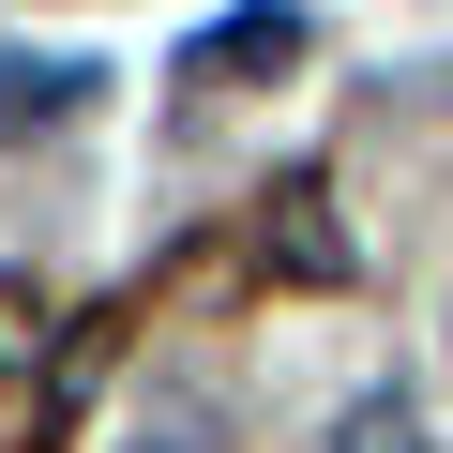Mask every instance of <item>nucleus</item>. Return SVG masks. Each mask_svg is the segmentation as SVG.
<instances>
[{"label": "nucleus", "mask_w": 453, "mask_h": 453, "mask_svg": "<svg viewBox=\"0 0 453 453\" xmlns=\"http://www.w3.org/2000/svg\"><path fill=\"white\" fill-rule=\"evenodd\" d=\"M76 106H91V61H0V136L76 121Z\"/></svg>", "instance_id": "f257e3e1"}, {"label": "nucleus", "mask_w": 453, "mask_h": 453, "mask_svg": "<svg viewBox=\"0 0 453 453\" xmlns=\"http://www.w3.org/2000/svg\"><path fill=\"white\" fill-rule=\"evenodd\" d=\"M211 61H303V16H288V0H257V16H226L211 46H196V76Z\"/></svg>", "instance_id": "f03ea898"}, {"label": "nucleus", "mask_w": 453, "mask_h": 453, "mask_svg": "<svg viewBox=\"0 0 453 453\" xmlns=\"http://www.w3.org/2000/svg\"><path fill=\"white\" fill-rule=\"evenodd\" d=\"M288 273H348V242L318 226V196H288Z\"/></svg>", "instance_id": "39448f33"}, {"label": "nucleus", "mask_w": 453, "mask_h": 453, "mask_svg": "<svg viewBox=\"0 0 453 453\" xmlns=\"http://www.w3.org/2000/svg\"><path fill=\"white\" fill-rule=\"evenodd\" d=\"M333 453H423V423H408V393H363V408L333 423Z\"/></svg>", "instance_id": "7ed1b4c3"}, {"label": "nucleus", "mask_w": 453, "mask_h": 453, "mask_svg": "<svg viewBox=\"0 0 453 453\" xmlns=\"http://www.w3.org/2000/svg\"><path fill=\"white\" fill-rule=\"evenodd\" d=\"M31 348H46V303H31V288H0V378H31Z\"/></svg>", "instance_id": "20e7f679"}]
</instances>
